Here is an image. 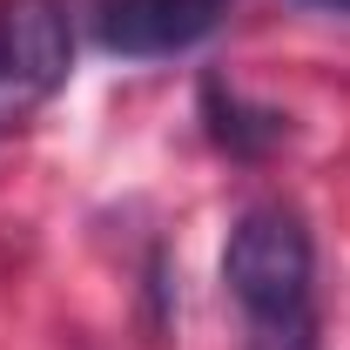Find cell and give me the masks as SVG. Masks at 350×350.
<instances>
[{
    "instance_id": "cell-1",
    "label": "cell",
    "mask_w": 350,
    "mask_h": 350,
    "mask_svg": "<svg viewBox=\"0 0 350 350\" xmlns=\"http://www.w3.org/2000/svg\"><path fill=\"white\" fill-rule=\"evenodd\" d=\"M222 290L236 297L243 317L317 304V243H310L304 216L283 202L243 209L229 222V243H222Z\"/></svg>"
},
{
    "instance_id": "cell-4",
    "label": "cell",
    "mask_w": 350,
    "mask_h": 350,
    "mask_svg": "<svg viewBox=\"0 0 350 350\" xmlns=\"http://www.w3.org/2000/svg\"><path fill=\"white\" fill-rule=\"evenodd\" d=\"M202 129L216 142L229 162H262V155H276L283 142H290V115H276V108H256V101H243L229 81H202Z\"/></svg>"
},
{
    "instance_id": "cell-2",
    "label": "cell",
    "mask_w": 350,
    "mask_h": 350,
    "mask_svg": "<svg viewBox=\"0 0 350 350\" xmlns=\"http://www.w3.org/2000/svg\"><path fill=\"white\" fill-rule=\"evenodd\" d=\"M75 27L61 0H0V135L34 122L68 88Z\"/></svg>"
},
{
    "instance_id": "cell-5",
    "label": "cell",
    "mask_w": 350,
    "mask_h": 350,
    "mask_svg": "<svg viewBox=\"0 0 350 350\" xmlns=\"http://www.w3.org/2000/svg\"><path fill=\"white\" fill-rule=\"evenodd\" d=\"M243 350H317V304L243 317Z\"/></svg>"
},
{
    "instance_id": "cell-6",
    "label": "cell",
    "mask_w": 350,
    "mask_h": 350,
    "mask_svg": "<svg viewBox=\"0 0 350 350\" xmlns=\"http://www.w3.org/2000/svg\"><path fill=\"white\" fill-rule=\"evenodd\" d=\"M310 7H323V14H344V21H350V0H310Z\"/></svg>"
},
{
    "instance_id": "cell-3",
    "label": "cell",
    "mask_w": 350,
    "mask_h": 350,
    "mask_svg": "<svg viewBox=\"0 0 350 350\" xmlns=\"http://www.w3.org/2000/svg\"><path fill=\"white\" fill-rule=\"evenodd\" d=\"M229 0H94V41L122 61H169L222 27Z\"/></svg>"
}]
</instances>
